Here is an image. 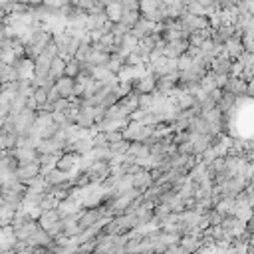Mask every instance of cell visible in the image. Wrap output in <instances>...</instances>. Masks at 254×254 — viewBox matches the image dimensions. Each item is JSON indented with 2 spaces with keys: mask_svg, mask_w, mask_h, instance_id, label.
Returning a JSON list of instances; mask_svg holds the SVG:
<instances>
[{
  "mask_svg": "<svg viewBox=\"0 0 254 254\" xmlns=\"http://www.w3.org/2000/svg\"><path fill=\"white\" fill-rule=\"evenodd\" d=\"M84 171H86L88 177H90V183L99 185V183L111 173V163H109L108 159H95V161H91V165H90L88 169H84Z\"/></svg>",
  "mask_w": 254,
  "mask_h": 254,
  "instance_id": "obj_1",
  "label": "cell"
},
{
  "mask_svg": "<svg viewBox=\"0 0 254 254\" xmlns=\"http://www.w3.org/2000/svg\"><path fill=\"white\" fill-rule=\"evenodd\" d=\"M36 175H40V163L38 161H32V163H24V165H18L16 171H14V177L24 183V185H28Z\"/></svg>",
  "mask_w": 254,
  "mask_h": 254,
  "instance_id": "obj_2",
  "label": "cell"
},
{
  "mask_svg": "<svg viewBox=\"0 0 254 254\" xmlns=\"http://www.w3.org/2000/svg\"><path fill=\"white\" fill-rule=\"evenodd\" d=\"M189 42L183 38H175V40H167L165 48H163V56L165 58H179L185 50H187Z\"/></svg>",
  "mask_w": 254,
  "mask_h": 254,
  "instance_id": "obj_3",
  "label": "cell"
},
{
  "mask_svg": "<svg viewBox=\"0 0 254 254\" xmlns=\"http://www.w3.org/2000/svg\"><path fill=\"white\" fill-rule=\"evenodd\" d=\"M151 185H153V177H151L149 169L141 167V169H139L135 175H131V187L139 189L141 193H143L147 187H151Z\"/></svg>",
  "mask_w": 254,
  "mask_h": 254,
  "instance_id": "obj_4",
  "label": "cell"
},
{
  "mask_svg": "<svg viewBox=\"0 0 254 254\" xmlns=\"http://www.w3.org/2000/svg\"><path fill=\"white\" fill-rule=\"evenodd\" d=\"M70 175H72V171H62V169L54 167V169H50V171L44 175V181H46V185H50V187H56V185H62V183L70 181Z\"/></svg>",
  "mask_w": 254,
  "mask_h": 254,
  "instance_id": "obj_5",
  "label": "cell"
},
{
  "mask_svg": "<svg viewBox=\"0 0 254 254\" xmlns=\"http://www.w3.org/2000/svg\"><path fill=\"white\" fill-rule=\"evenodd\" d=\"M153 26H155V22H149L147 18H139L133 26L129 28V34L135 38V40H141L143 36H147V34H151V30H153Z\"/></svg>",
  "mask_w": 254,
  "mask_h": 254,
  "instance_id": "obj_6",
  "label": "cell"
},
{
  "mask_svg": "<svg viewBox=\"0 0 254 254\" xmlns=\"http://www.w3.org/2000/svg\"><path fill=\"white\" fill-rule=\"evenodd\" d=\"M14 159L18 161V165L38 161V151L36 147H14Z\"/></svg>",
  "mask_w": 254,
  "mask_h": 254,
  "instance_id": "obj_7",
  "label": "cell"
},
{
  "mask_svg": "<svg viewBox=\"0 0 254 254\" xmlns=\"http://www.w3.org/2000/svg\"><path fill=\"white\" fill-rule=\"evenodd\" d=\"M215 108L222 113H233L236 108V95L231 91H222V95L218 97V101L215 104Z\"/></svg>",
  "mask_w": 254,
  "mask_h": 254,
  "instance_id": "obj_8",
  "label": "cell"
},
{
  "mask_svg": "<svg viewBox=\"0 0 254 254\" xmlns=\"http://www.w3.org/2000/svg\"><path fill=\"white\" fill-rule=\"evenodd\" d=\"M36 228H38V222H36V220H28V222H24V224L12 228V236H14L16 240L24 242V240H26V238L36 231Z\"/></svg>",
  "mask_w": 254,
  "mask_h": 254,
  "instance_id": "obj_9",
  "label": "cell"
},
{
  "mask_svg": "<svg viewBox=\"0 0 254 254\" xmlns=\"http://www.w3.org/2000/svg\"><path fill=\"white\" fill-rule=\"evenodd\" d=\"M36 151H38V155H42V153H62V145H60L54 137L38 139V143H36Z\"/></svg>",
  "mask_w": 254,
  "mask_h": 254,
  "instance_id": "obj_10",
  "label": "cell"
},
{
  "mask_svg": "<svg viewBox=\"0 0 254 254\" xmlns=\"http://www.w3.org/2000/svg\"><path fill=\"white\" fill-rule=\"evenodd\" d=\"M56 220H60V211H58L56 207H54V209H48V211H42V213H40V217L36 218L38 226H40V228H44V231H46V228L52 226Z\"/></svg>",
  "mask_w": 254,
  "mask_h": 254,
  "instance_id": "obj_11",
  "label": "cell"
},
{
  "mask_svg": "<svg viewBox=\"0 0 254 254\" xmlns=\"http://www.w3.org/2000/svg\"><path fill=\"white\" fill-rule=\"evenodd\" d=\"M14 68H16V72H18V78H32V72H34V62L32 60H28V58H24V56H20V58H16V62L12 64Z\"/></svg>",
  "mask_w": 254,
  "mask_h": 254,
  "instance_id": "obj_12",
  "label": "cell"
},
{
  "mask_svg": "<svg viewBox=\"0 0 254 254\" xmlns=\"http://www.w3.org/2000/svg\"><path fill=\"white\" fill-rule=\"evenodd\" d=\"M224 52H226V56L231 58V60H236L242 52H244V48H242V42H240V38H228L226 42H224Z\"/></svg>",
  "mask_w": 254,
  "mask_h": 254,
  "instance_id": "obj_13",
  "label": "cell"
},
{
  "mask_svg": "<svg viewBox=\"0 0 254 254\" xmlns=\"http://www.w3.org/2000/svg\"><path fill=\"white\" fill-rule=\"evenodd\" d=\"M187 129L191 133H211V123L202 117V115H195L191 121H189V127Z\"/></svg>",
  "mask_w": 254,
  "mask_h": 254,
  "instance_id": "obj_14",
  "label": "cell"
},
{
  "mask_svg": "<svg viewBox=\"0 0 254 254\" xmlns=\"http://www.w3.org/2000/svg\"><path fill=\"white\" fill-rule=\"evenodd\" d=\"M91 78H93L95 82H101V84H109V82H115V80H117V75L111 73L106 66H95V68L91 70Z\"/></svg>",
  "mask_w": 254,
  "mask_h": 254,
  "instance_id": "obj_15",
  "label": "cell"
},
{
  "mask_svg": "<svg viewBox=\"0 0 254 254\" xmlns=\"http://www.w3.org/2000/svg\"><path fill=\"white\" fill-rule=\"evenodd\" d=\"M78 153H60L58 161H56V167L62 169V171H73L75 165H78Z\"/></svg>",
  "mask_w": 254,
  "mask_h": 254,
  "instance_id": "obj_16",
  "label": "cell"
},
{
  "mask_svg": "<svg viewBox=\"0 0 254 254\" xmlns=\"http://www.w3.org/2000/svg\"><path fill=\"white\" fill-rule=\"evenodd\" d=\"M60 153H42L38 155V163H40V175H46L50 169L56 167V161H58Z\"/></svg>",
  "mask_w": 254,
  "mask_h": 254,
  "instance_id": "obj_17",
  "label": "cell"
},
{
  "mask_svg": "<svg viewBox=\"0 0 254 254\" xmlns=\"http://www.w3.org/2000/svg\"><path fill=\"white\" fill-rule=\"evenodd\" d=\"M73 80L75 78H70V75H60V78L56 80V90L60 91L62 97H70L72 95V90H73Z\"/></svg>",
  "mask_w": 254,
  "mask_h": 254,
  "instance_id": "obj_18",
  "label": "cell"
},
{
  "mask_svg": "<svg viewBox=\"0 0 254 254\" xmlns=\"http://www.w3.org/2000/svg\"><path fill=\"white\" fill-rule=\"evenodd\" d=\"M91 149H93L91 137H78L73 141V153H78V155H86Z\"/></svg>",
  "mask_w": 254,
  "mask_h": 254,
  "instance_id": "obj_19",
  "label": "cell"
},
{
  "mask_svg": "<svg viewBox=\"0 0 254 254\" xmlns=\"http://www.w3.org/2000/svg\"><path fill=\"white\" fill-rule=\"evenodd\" d=\"M18 80V72H16V68L12 66V64H6L4 68H2V72H0V84H12V82H16Z\"/></svg>",
  "mask_w": 254,
  "mask_h": 254,
  "instance_id": "obj_20",
  "label": "cell"
},
{
  "mask_svg": "<svg viewBox=\"0 0 254 254\" xmlns=\"http://www.w3.org/2000/svg\"><path fill=\"white\" fill-rule=\"evenodd\" d=\"M64 66H66V60L60 58V56H56L52 62H50V72H48V75H52L54 80H58L60 75H64Z\"/></svg>",
  "mask_w": 254,
  "mask_h": 254,
  "instance_id": "obj_21",
  "label": "cell"
},
{
  "mask_svg": "<svg viewBox=\"0 0 254 254\" xmlns=\"http://www.w3.org/2000/svg\"><path fill=\"white\" fill-rule=\"evenodd\" d=\"M141 18V12L139 10H121V16H119V22L125 24L127 28H131L133 24Z\"/></svg>",
  "mask_w": 254,
  "mask_h": 254,
  "instance_id": "obj_22",
  "label": "cell"
},
{
  "mask_svg": "<svg viewBox=\"0 0 254 254\" xmlns=\"http://www.w3.org/2000/svg\"><path fill=\"white\" fill-rule=\"evenodd\" d=\"M104 10H106V16H108V20H111V22H119V16H121V4L117 2H109V4H106L104 6Z\"/></svg>",
  "mask_w": 254,
  "mask_h": 254,
  "instance_id": "obj_23",
  "label": "cell"
},
{
  "mask_svg": "<svg viewBox=\"0 0 254 254\" xmlns=\"http://www.w3.org/2000/svg\"><path fill=\"white\" fill-rule=\"evenodd\" d=\"M109 60V54L108 52H99V50H91V54L88 56V62L91 66H106Z\"/></svg>",
  "mask_w": 254,
  "mask_h": 254,
  "instance_id": "obj_24",
  "label": "cell"
},
{
  "mask_svg": "<svg viewBox=\"0 0 254 254\" xmlns=\"http://www.w3.org/2000/svg\"><path fill=\"white\" fill-rule=\"evenodd\" d=\"M127 147H129V139H121V141L109 143L108 151H109L111 155H123V153H127Z\"/></svg>",
  "mask_w": 254,
  "mask_h": 254,
  "instance_id": "obj_25",
  "label": "cell"
},
{
  "mask_svg": "<svg viewBox=\"0 0 254 254\" xmlns=\"http://www.w3.org/2000/svg\"><path fill=\"white\" fill-rule=\"evenodd\" d=\"M38 207H40L42 211L54 209V207H58V200H56V197H54L52 193H44L42 199H40V202H38Z\"/></svg>",
  "mask_w": 254,
  "mask_h": 254,
  "instance_id": "obj_26",
  "label": "cell"
},
{
  "mask_svg": "<svg viewBox=\"0 0 254 254\" xmlns=\"http://www.w3.org/2000/svg\"><path fill=\"white\" fill-rule=\"evenodd\" d=\"M121 66H123V56H119V54H109V60H108L106 68H108L111 73L117 75V72L121 70Z\"/></svg>",
  "mask_w": 254,
  "mask_h": 254,
  "instance_id": "obj_27",
  "label": "cell"
},
{
  "mask_svg": "<svg viewBox=\"0 0 254 254\" xmlns=\"http://www.w3.org/2000/svg\"><path fill=\"white\" fill-rule=\"evenodd\" d=\"M80 73V60L75 58H70L64 66V75H70V78H75V75Z\"/></svg>",
  "mask_w": 254,
  "mask_h": 254,
  "instance_id": "obj_28",
  "label": "cell"
},
{
  "mask_svg": "<svg viewBox=\"0 0 254 254\" xmlns=\"http://www.w3.org/2000/svg\"><path fill=\"white\" fill-rule=\"evenodd\" d=\"M58 123H54V121H50V123H46L44 127H40V131H38V137L40 139H48V137H54V133L58 131Z\"/></svg>",
  "mask_w": 254,
  "mask_h": 254,
  "instance_id": "obj_29",
  "label": "cell"
},
{
  "mask_svg": "<svg viewBox=\"0 0 254 254\" xmlns=\"http://www.w3.org/2000/svg\"><path fill=\"white\" fill-rule=\"evenodd\" d=\"M90 54H91V46H90V42L82 40V42H80V48L75 50L73 58H75V60H88V56H90Z\"/></svg>",
  "mask_w": 254,
  "mask_h": 254,
  "instance_id": "obj_30",
  "label": "cell"
},
{
  "mask_svg": "<svg viewBox=\"0 0 254 254\" xmlns=\"http://www.w3.org/2000/svg\"><path fill=\"white\" fill-rule=\"evenodd\" d=\"M167 205H169V209H171V213H177V215H179V213H183L185 211V200L179 197V195H175L169 202H167Z\"/></svg>",
  "mask_w": 254,
  "mask_h": 254,
  "instance_id": "obj_31",
  "label": "cell"
},
{
  "mask_svg": "<svg viewBox=\"0 0 254 254\" xmlns=\"http://www.w3.org/2000/svg\"><path fill=\"white\" fill-rule=\"evenodd\" d=\"M91 145L95 147V149H106L109 143H108V139H106V133L104 131H95L93 135H91Z\"/></svg>",
  "mask_w": 254,
  "mask_h": 254,
  "instance_id": "obj_32",
  "label": "cell"
},
{
  "mask_svg": "<svg viewBox=\"0 0 254 254\" xmlns=\"http://www.w3.org/2000/svg\"><path fill=\"white\" fill-rule=\"evenodd\" d=\"M32 95H34V99H36V104H38V108L44 104V101L48 99V90L44 88V86H36L34 88V91H32Z\"/></svg>",
  "mask_w": 254,
  "mask_h": 254,
  "instance_id": "obj_33",
  "label": "cell"
},
{
  "mask_svg": "<svg viewBox=\"0 0 254 254\" xmlns=\"http://www.w3.org/2000/svg\"><path fill=\"white\" fill-rule=\"evenodd\" d=\"M185 10L189 12V14H197V16H207V12H205V8H202L197 0H193V2H189V4H185Z\"/></svg>",
  "mask_w": 254,
  "mask_h": 254,
  "instance_id": "obj_34",
  "label": "cell"
},
{
  "mask_svg": "<svg viewBox=\"0 0 254 254\" xmlns=\"http://www.w3.org/2000/svg\"><path fill=\"white\" fill-rule=\"evenodd\" d=\"M127 32H129V28L125 26V24H121V22H113V28H111V34H113V38H115V42L121 38V36H125Z\"/></svg>",
  "mask_w": 254,
  "mask_h": 254,
  "instance_id": "obj_35",
  "label": "cell"
},
{
  "mask_svg": "<svg viewBox=\"0 0 254 254\" xmlns=\"http://www.w3.org/2000/svg\"><path fill=\"white\" fill-rule=\"evenodd\" d=\"M202 40H205V36H202V32H200V30H193V32L189 34V38H187L189 46H197V48L202 44Z\"/></svg>",
  "mask_w": 254,
  "mask_h": 254,
  "instance_id": "obj_36",
  "label": "cell"
},
{
  "mask_svg": "<svg viewBox=\"0 0 254 254\" xmlns=\"http://www.w3.org/2000/svg\"><path fill=\"white\" fill-rule=\"evenodd\" d=\"M193 139V137H191ZM183 141V143H177V153H183V155H193V141Z\"/></svg>",
  "mask_w": 254,
  "mask_h": 254,
  "instance_id": "obj_37",
  "label": "cell"
},
{
  "mask_svg": "<svg viewBox=\"0 0 254 254\" xmlns=\"http://www.w3.org/2000/svg\"><path fill=\"white\" fill-rule=\"evenodd\" d=\"M0 62H4V64H14V62H16V54L12 52L10 48L0 50Z\"/></svg>",
  "mask_w": 254,
  "mask_h": 254,
  "instance_id": "obj_38",
  "label": "cell"
},
{
  "mask_svg": "<svg viewBox=\"0 0 254 254\" xmlns=\"http://www.w3.org/2000/svg\"><path fill=\"white\" fill-rule=\"evenodd\" d=\"M104 133H106V139H108V143H115V141H121V139H125L121 129H109V131H104Z\"/></svg>",
  "mask_w": 254,
  "mask_h": 254,
  "instance_id": "obj_39",
  "label": "cell"
},
{
  "mask_svg": "<svg viewBox=\"0 0 254 254\" xmlns=\"http://www.w3.org/2000/svg\"><path fill=\"white\" fill-rule=\"evenodd\" d=\"M42 52H44V54H46L50 60H54V58L58 56V46H56L54 42H50V44H48V46L42 50Z\"/></svg>",
  "mask_w": 254,
  "mask_h": 254,
  "instance_id": "obj_40",
  "label": "cell"
},
{
  "mask_svg": "<svg viewBox=\"0 0 254 254\" xmlns=\"http://www.w3.org/2000/svg\"><path fill=\"white\" fill-rule=\"evenodd\" d=\"M62 228H64V222H62V220H56L50 228H46V233H48L50 236H58V235L62 233Z\"/></svg>",
  "mask_w": 254,
  "mask_h": 254,
  "instance_id": "obj_41",
  "label": "cell"
},
{
  "mask_svg": "<svg viewBox=\"0 0 254 254\" xmlns=\"http://www.w3.org/2000/svg\"><path fill=\"white\" fill-rule=\"evenodd\" d=\"M123 10H139V0H119Z\"/></svg>",
  "mask_w": 254,
  "mask_h": 254,
  "instance_id": "obj_42",
  "label": "cell"
},
{
  "mask_svg": "<svg viewBox=\"0 0 254 254\" xmlns=\"http://www.w3.org/2000/svg\"><path fill=\"white\" fill-rule=\"evenodd\" d=\"M26 108H30V109H38V104H36L34 95H28V97H26Z\"/></svg>",
  "mask_w": 254,
  "mask_h": 254,
  "instance_id": "obj_43",
  "label": "cell"
},
{
  "mask_svg": "<svg viewBox=\"0 0 254 254\" xmlns=\"http://www.w3.org/2000/svg\"><path fill=\"white\" fill-rule=\"evenodd\" d=\"M42 2H44V0H28L30 6H38V4H42Z\"/></svg>",
  "mask_w": 254,
  "mask_h": 254,
  "instance_id": "obj_44",
  "label": "cell"
},
{
  "mask_svg": "<svg viewBox=\"0 0 254 254\" xmlns=\"http://www.w3.org/2000/svg\"><path fill=\"white\" fill-rule=\"evenodd\" d=\"M54 2H56V6H62V4H68L70 0H54Z\"/></svg>",
  "mask_w": 254,
  "mask_h": 254,
  "instance_id": "obj_45",
  "label": "cell"
},
{
  "mask_svg": "<svg viewBox=\"0 0 254 254\" xmlns=\"http://www.w3.org/2000/svg\"><path fill=\"white\" fill-rule=\"evenodd\" d=\"M2 26H4V20H2V18H0V28H2Z\"/></svg>",
  "mask_w": 254,
  "mask_h": 254,
  "instance_id": "obj_46",
  "label": "cell"
},
{
  "mask_svg": "<svg viewBox=\"0 0 254 254\" xmlns=\"http://www.w3.org/2000/svg\"><path fill=\"white\" fill-rule=\"evenodd\" d=\"M0 199H2V185H0Z\"/></svg>",
  "mask_w": 254,
  "mask_h": 254,
  "instance_id": "obj_47",
  "label": "cell"
}]
</instances>
